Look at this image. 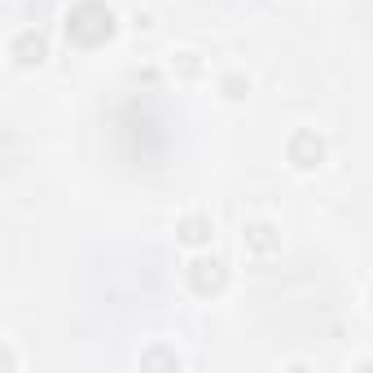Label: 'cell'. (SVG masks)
<instances>
[{
    "instance_id": "6da1fadb",
    "label": "cell",
    "mask_w": 373,
    "mask_h": 373,
    "mask_svg": "<svg viewBox=\"0 0 373 373\" xmlns=\"http://www.w3.org/2000/svg\"><path fill=\"white\" fill-rule=\"evenodd\" d=\"M181 238H185V242H206V224H202V219H193V224H185Z\"/></svg>"
}]
</instances>
